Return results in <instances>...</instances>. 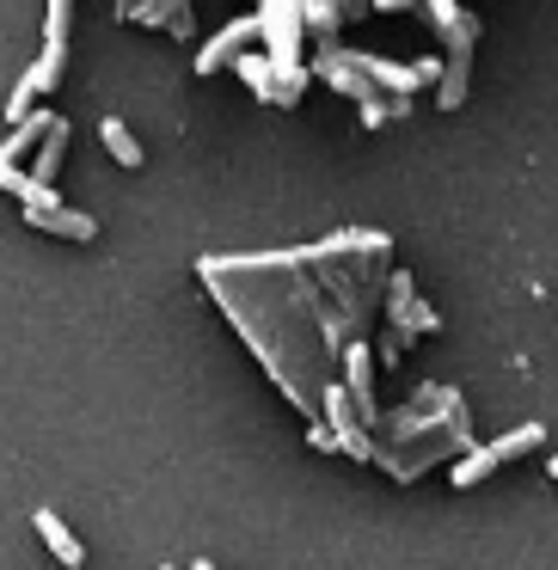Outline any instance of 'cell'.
Segmentation results:
<instances>
[{
	"instance_id": "obj_1",
	"label": "cell",
	"mask_w": 558,
	"mask_h": 570,
	"mask_svg": "<svg viewBox=\"0 0 558 570\" xmlns=\"http://www.w3.org/2000/svg\"><path fill=\"white\" fill-rule=\"evenodd\" d=\"M19 203H26V222L31 227H43V234H68V239H99V222L92 215H75V209H62V197H56V185H19L13 190Z\"/></svg>"
},
{
	"instance_id": "obj_2",
	"label": "cell",
	"mask_w": 558,
	"mask_h": 570,
	"mask_svg": "<svg viewBox=\"0 0 558 570\" xmlns=\"http://www.w3.org/2000/svg\"><path fill=\"white\" fill-rule=\"evenodd\" d=\"M252 38H258V13H252V19H239V26H227L222 38H209V43H203V56H197L190 68H197V75H215V68H227V62H234V56L246 50Z\"/></svg>"
},
{
	"instance_id": "obj_3",
	"label": "cell",
	"mask_w": 558,
	"mask_h": 570,
	"mask_svg": "<svg viewBox=\"0 0 558 570\" xmlns=\"http://www.w3.org/2000/svg\"><path fill=\"white\" fill-rule=\"evenodd\" d=\"M62 154H68V117H50V129L38 136V154H31V185H56L62 178Z\"/></svg>"
},
{
	"instance_id": "obj_4",
	"label": "cell",
	"mask_w": 558,
	"mask_h": 570,
	"mask_svg": "<svg viewBox=\"0 0 558 570\" xmlns=\"http://www.w3.org/2000/svg\"><path fill=\"white\" fill-rule=\"evenodd\" d=\"M31 521H38L43 546H50V552L62 558V570H80V564H87V552H80V540H75V533H68V528H62V515H56V509H38V515H31Z\"/></svg>"
},
{
	"instance_id": "obj_5",
	"label": "cell",
	"mask_w": 558,
	"mask_h": 570,
	"mask_svg": "<svg viewBox=\"0 0 558 570\" xmlns=\"http://www.w3.org/2000/svg\"><path fill=\"white\" fill-rule=\"evenodd\" d=\"M234 68H239V80H246V87L258 92V99H271V105H288V99H295V92H288L283 80L271 75V62H258L252 50H239V56H234Z\"/></svg>"
},
{
	"instance_id": "obj_6",
	"label": "cell",
	"mask_w": 558,
	"mask_h": 570,
	"mask_svg": "<svg viewBox=\"0 0 558 570\" xmlns=\"http://www.w3.org/2000/svg\"><path fill=\"white\" fill-rule=\"evenodd\" d=\"M50 117H56V111H26V117H19V124H13V136L0 141V160H26V154L38 148V136L50 129Z\"/></svg>"
},
{
	"instance_id": "obj_7",
	"label": "cell",
	"mask_w": 558,
	"mask_h": 570,
	"mask_svg": "<svg viewBox=\"0 0 558 570\" xmlns=\"http://www.w3.org/2000/svg\"><path fill=\"white\" fill-rule=\"evenodd\" d=\"M99 141H105V154H111L117 166H129V173L141 166V141L129 136V124H124V117H105V124H99Z\"/></svg>"
},
{
	"instance_id": "obj_8",
	"label": "cell",
	"mask_w": 558,
	"mask_h": 570,
	"mask_svg": "<svg viewBox=\"0 0 558 570\" xmlns=\"http://www.w3.org/2000/svg\"><path fill=\"white\" fill-rule=\"evenodd\" d=\"M320 405L325 411H332V423H337V442H344V448H356V454H369V442H362V430H356V423H350V393H344V386H325V399H320Z\"/></svg>"
},
{
	"instance_id": "obj_9",
	"label": "cell",
	"mask_w": 558,
	"mask_h": 570,
	"mask_svg": "<svg viewBox=\"0 0 558 570\" xmlns=\"http://www.w3.org/2000/svg\"><path fill=\"white\" fill-rule=\"evenodd\" d=\"M344 381H350V393H356V405H362V411H374V381H369V350H362V344H350V350H344Z\"/></svg>"
},
{
	"instance_id": "obj_10",
	"label": "cell",
	"mask_w": 558,
	"mask_h": 570,
	"mask_svg": "<svg viewBox=\"0 0 558 570\" xmlns=\"http://www.w3.org/2000/svg\"><path fill=\"white\" fill-rule=\"evenodd\" d=\"M50 87H56V80L43 75V68H26V80H19L13 99H7V124H19V117H26L31 105H38V92H50Z\"/></svg>"
},
{
	"instance_id": "obj_11",
	"label": "cell",
	"mask_w": 558,
	"mask_h": 570,
	"mask_svg": "<svg viewBox=\"0 0 558 570\" xmlns=\"http://www.w3.org/2000/svg\"><path fill=\"white\" fill-rule=\"evenodd\" d=\"M540 442H546V430H540V423H521V430L497 435V442H491V454H497V466H503V460L528 454V448H540Z\"/></svg>"
},
{
	"instance_id": "obj_12",
	"label": "cell",
	"mask_w": 558,
	"mask_h": 570,
	"mask_svg": "<svg viewBox=\"0 0 558 570\" xmlns=\"http://www.w3.org/2000/svg\"><path fill=\"white\" fill-rule=\"evenodd\" d=\"M356 62H362V75H369V80H381V87H393V92L418 87V75H411V68H393L386 56H356Z\"/></svg>"
},
{
	"instance_id": "obj_13",
	"label": "cell",
	"mask_w": 558,
	"mask_h": 570,
	"mask_svg": "<svg viewBox=\"0 0 558 570\" xmlns=\"http://www.w3.org/2000/svg\"><path fill=\"white\" fill-rule=\"evenodd\" d=\"M320 68H325V80H337L344 92L369 99V75H362V68H344V56H332V50H325V56H320Z\"/></svg>"
},
{
	"instance_id": "obj_14",
	"label": "cell",
	"mask_w": 558,
	"mask_h": 570,
	"mask_svg": "<svg viewBox=\"0 0 558 570\" xmlns=\"http://www.w3.org/2000/svg\"><path fill=\"white\" fill-rule=\"evenodd\" d=\"M497 466V454H491V442H484V448H472V454L467 460H460V466H454V484H460V491H467V484H479L484 479V472H491Z\"/></svg>"
},
{
	"instance_id": "obj_15",
	"label": "cell",
	"mask_w": 558,
	"mask_h": 570,
	"mask_svg": "<svg viewBox=\"0 0 558 570\" xmlns=\"http://www.w3.org/2000/svg\"><path fill=\"white\" fill-rule=\"evenodd\" d=\"M546 472H552V479H558V454H546Z\"/></svg>"
},
{
	"instance_id": "obj_16",
	"label": "cell",
	"mask_w": 558,
	"mask_h": 570,
	"mask_svg": "<svg viewBox=\"0 0 558 570\" xmlns=\"http://www.w3.org/2000/svg\"><path fill=\"white\" fill-rule=\"evenodd\" d=\"M160 570H173V564H160Z\"/></svg>"
}]
</instances>
